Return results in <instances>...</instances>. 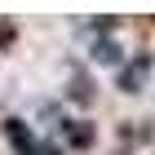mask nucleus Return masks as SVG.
Listing matches in <instances>:
<instances>
[{
  "mask_svg": "<svg viewBox=\"0 0 155 155\" xmlns=\"http://www.w3.org/2000/svg\"><path fill=\"white\" fill-rule=\"evenodd\" d=\"M84 27H89L93 40H102V36H111V31H120V18H115V13H97V18H89Z\"/></svg>",
  "mask_w": 155,
  "mask_h": 155,
  "instance_id": "obj_6",
  "label": "nucleus"
},
{
  "mask_svg": "<svg viewBox=\"0 0 155 155\" xmlns=\"http://www.w3.org/2000/svg\"><path fill=\"white\" fill-rule=\"evenodd\" d=\"M151 71H155V53L151 49H137V53H129V58L115 67V89L120 93H142Z\"/></svg>",
  "mask_w": 155,
  "mask_h": 155,
  "instance_id": "obj_1",
  "label": "nucleus"
},
{
  "mask_svg": "<svg viewBox=\"0 0 155 155\" xmlns=\"http://www.w3.org/2000/svg\"><path fill=\"white\" fill-rule=\"evenodd\" d=\"M58 137H62V151H93L97 146V124L93 120H67L58 129Z\"/></svg>",
  "mask_w": 155,
  "mask_h": 155,
  "instance_id": "obj_2",
  "label": "nucleus"
},
{
  "mask_svg": "<svg viewBox=\"0 0 155 155\" xmlns=\"http://www.w3.org/2000/svg\"><path fill=\"white\" fill-rule=\"evenodd\" d=\"M31 155H67V151H62V142H36Z\"/></svg>",
  "mask_w": 155,
  "mask_h": 155,
  "instance_id": "obj_8",
  "label": "nucleus"
},
{
  "mask_svg": "<svg viewBox=\"0 0 155 155\" xmlns=\"http://www.w3.org/2000/svg\"><path fill=\"white\" fill-rule=\"evenodd\" d=\"M93 97H97V84H93V75L75 71L71 80H67V102H75V107H93Z\"/></svg>",
  "mask_w": 155,
  "mask_h": 155,
  "instance_id": "obj_4",
  "label": "nucleus"
},
{
  "mask_svg": "<svg viewBox=\"0 0 155 155\" xmlns=\"http://www.w3.org/2000/svg\"><path fill=\"white\" fill-rule=\"evenodd\" d=\"M18 40V27H13V18H0V49L5 45H13Z\"/></svg>",
  "mask_w": 155,
  "mask_h": 155,
  "instance_id": "obj_7",
  "label": "nucleus"
},
{
  "mask_svg": "<svg viewBox=\"0 0 155 155\" xmlns=\"http://www.w3.org/2000/svg\"><path fill=\"white\" fill-rule=\"evenodd\" d=\"M93 58L102 62V67H120L129 53L120 49V40H115V36H102V40H93Z\"/></svg>",
  "mask_w": 155,
  "mask_h": 155,
  "instance_id": "obj_5",
  "label": "nucleus"
},
{
  "mask_svg": "<svg viewBox=\"0 0 155 155\" xmlns=\"http://www.w3.org/2000/svg\"><path fill=\"white\" fill-rule=\"evenodd\" d=\"M0 133H5V142L13 146V155H31L36 151V133H31V124H27V120H18V115H9L5 120V124H0Z\"/></svg>",
  "mask_w": 155,
  "mask_h": 155,
  "instance_id": "obj_3",
  "label": "nucleus"
}]
</instances>
